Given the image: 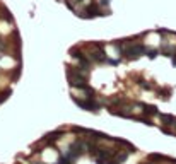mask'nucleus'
<instances>
[{"label": "nucleus", "mask_w": 176, "mask_h": 164, "mask_svg": "<svg viewBox=\"0 0 176 164\" xmlns=\"http://www.w3.org/2000/svg\"><path fill=\"white\" fill-rule=\"evenodd\" d=\"M147 50H145V46H142V44H130L125 51H123V55L127 56V58H137V56H140L142 53H145Z\"/></svg>", "instance_id": "obj_1"}, {"label": "nucleus", "mask_w": 176, "mask_h": 164, "mask_svg": "<svg viewBox=\"0 0 176 164\" xmlns=\"http://www.w3.org/2000/svg\"><path fill=\"white\" fill-rule=\"evenodd\" d=\"M74 101L77 103V106H80V108H84V110H87V111H98V110H99V103H96L94 99H86V101H82V99H79V98L74 96Z\"/></svg>", "instance_id": "obj_2"}, {"label": "nucleus", "mask_w": 176, "mask_h": 164, "mask_svg": "<svg viewBox=\"0 0 176 164\" xmlns=\"http://www.w3.org/2000/svg\"><path fill=\"white\" fill-rule=\"evenodd\" d=\"M91 58L94 60V62H108V56H106V51L103 50V44L99 43L98 44V48L96 50H92V53H91Z\"/></svg>", "instance_id": "obj_3"}, {"label": "nucleus", "mask_w": 176, "mask_h": 164, "mask_svg": "<svg viewBox=\"0 0 176 164\" xmlns=\"http://www.w3.org/2000/svg\"><path fill=\"white\" fill-rule=\"evenodd\" d=\"M110 159H111V152L106 151V149H99L98 156H96V163L98 164H110Z\"/></svg>", "instance_id": "obj_4"}, {"label": "nucleus", "mask_w": 176, "mask_h": 164, "mask_svg": "<svg viewBox=\"0 0 176 164\" xmlns=\"http://www.w3.org/2000/svg\"><path fill=\"white\" fill-rule=\"evenodd\" d=\"M98 14H101V10H99L98 5H89V7L84 10V15H87V17H94V15H98Z\"/></svg>", "instance_id": "obj_5"}, {"label": "nucleus", "mask_w": 176, "mask_h": 164, "mask_svg": "<svg viewBox=\"0 0 176 164\" xmlns=\"http://www.w3.org/2000/svg\"><path fill=\"white\" fill-rule=\"evenodd\" d=\"M139 106H140V108H144V113H145V115H159L157 108H156V106H152V104H144V103H140Z\"/></svg>", "instance_id": "obj_6"}, {"label": "nucleus", "mask_w": 176, "mask_h": 164, "mask_svg": "<svg viewBox=\"0 0 176 164\" xmlns=\"http://www.w3.org/2000/svg\"><path fill=\"white\" fill-rule=\"evenodd\" d=\"M161 120H163V123L164 125H175V116H171V115H161Z\"/></svg>", "instance_id": "obj_7"}, {"label": "nucleus", "mask_w": 176, "mask_h": 164, "mask_svg": "<svg viewBox=\"0 0 176 164\" xmlns=\"http://www.w3.org/2000/svg\"><path fill=\"white\" fill-rule=\"evenodd\" d=\"M157 55H159V51H157L156 48H149V50H147V56H149V58H156Z\"/></svg>", "instance_id": "obj_8"}, {"label": "nucleus", "mask_w": 176, "mask_h": 164, "mask_svg": "<svg viewBox=\"0 0 176 164\" xmlns=\"http://www.w3.org/2000/svg\"><path fill=\"white\" fill-rule=\"evenodd\" d=\"M127 157H128V152H122V154H118V156H116V163H115V164H118V163H122V161H125Z\"/></svg>", "instance_id": "obj_9"}, {"label": "nucleus", "mask_w": 176, "mask_h": 164, "mask_svg": "<svg viewBox=\"0 0 176 164\" xmlns=\"http://www.w3.org/2000/svg\"><path fill=\"white\" fill-rule=\"evenodd\" d=\"M139 84H140V86H142V87H144V89H151V86H149V84H147V82H145V80H140V82H139Z\"/></svg>", "instance_id": "obj_10"}, {"label": "nucleus", "mask_w": 176, "mask_h": 164, "mask_svg": "<svg viewBox=\"0 0 176 164\" xmlns=\"http://www.w3.org/2000/svg\"><path fill=\"white\" fill-rule=\"evenodd\" d=\"M108 62H110L111 65H118V63H120V60H108Z\"/></svg>", "instance_id": "obj_11"}, {"label": "nucleus", "mask_w": 176, "mask_h": 164, "mask_svg": "<svg viewBox=\"0 0 176 164\" xmlns=\"http://www.w3.org/2000/svg\"><path fill=\"white\" fill-rule=\"evenodd\" d=\"M110 3V0H101V5H108Z\"/></svg>", "instance_id": "obj_12"}, {"label": "nucleus", "mask_w": 176, "mask_h": 164, "mask_svg": "<svg viewBox=\"0 0 176 164\" xmlns=\"http://www.w3.org/2000/svg\"><path fill=\"white\" fill-rule=\"evenodd\" d=\"M173 65H176V55H173Z\"/></svg>", "instance_id": "obj_13"}, {"label": "nucleus", "mask_w": 176, "mask_h": 164, "mask_svg": "<svg viewBox=\"0 0 176 164\" xmlns=\"http://www.w3.org/2000/svg\"><path fill=\"white\" fill-rule=\"evenodd\" d=\"M175 125H176V122H175Z\"/></svg>", "instance_id": "obj_14"}]
</instances>
